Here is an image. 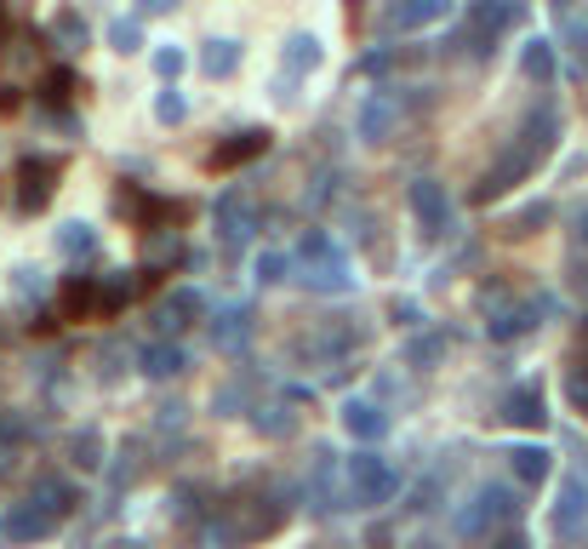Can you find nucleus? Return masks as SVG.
<instances>
[{
  "instance_id": "obj_28",
  "label": "nucleus",
  "mask_w": 588,
  "mask_h": 549,
  "mask_svg": "<svg viewBox=\"0 0 588 549\" xmlns=\"http://www.w3.org/2000/svg\"><path fill=\"white\" fill-rule=\"evenodd\" d=\"M200 69H207L212 81L235 74V69H240V40H207V52H200Z\"/></svg>"
},
{
  "instance_id": "obj_4",
  "label": "nucleus",
  "mask_w": 588,
  "mask_h": 549,
  "mask_svg": "<svg viewBox=\"0 0 588 549\" xmlns=\"http://www.w3.org/2000/svg\"><path fill=\"white\" fill-rule=\"evenodd\" d=\"M395 492H400V476L389 469V458L354 453V458L343 464V504H354V510H377V504H389Z\"/></svg>"
},
{
  "instance_id": "obj_16",
  "label": "nucleus",
  "mask_w": 588,
  "mask_h": 549,
  "mask_svg": "<svg viewBox=\"0 0 588 549\" xmlns=\"http://www.w3.org/2000/svg\"><path fill=\"white\" fill-rule=\"evenodd\" d=\"M246 343H251V309L246 304H223L212 315V349L217 355H240Z\"/></svg>"
},
{
  "instance_id": "obj_32",
  "label": "nucleus",
  "mask_w": 588,
  "mask_h": 549,
  "mask_svg": "<svg viewBox=\"0 0 588 549\" xmlns=\"http://www.w3.org/2000/svg\"><path fill=\"white\" fill-rule=\"evenodd\" d=\"M63 315H69V320L97 315V281H86V274H81V281H69V287H63Z\"/></svg>"
},
{
  "instance_id": "obj_31",
  "label": "nucleus",
  "mask_w": 588,
  "mask_h": 549,
  "mask_svg": "<svg viewBox=\"0 0 588 549\" xmlns=\"http://www.w3.org/2000/svg\"><path fill=\"white\" fill-rule=\"evenodd\" d=\"M138 476H143V446H138V441H126L120 453H115L109 487H115V492H126V487H138Z\"/></svg>"
},
{
  "instance_id": "obj_21",
  "label": "nucleus",
  "mask_w": 588,
  "mask_h": 549,
  "mask_svg": "<svg viewBox=\"0 0 588 549\" xmlns=\"http://www.w3.org/2000/svg\"><path fill=\"white\" fill-rule=\"evenodd\" d=\"M583 521H588V481L583 476H572L566 487H560V504H554V533H577L583 527Z\"/></svg>"
},
{
  "instance_id": "obj_20",
  "label": "nucleus",
  "mask_w": 588,
  "mask_h": 549,
  "mask_svg": "<svg viewBox=\"0 0 588 549\" xmlns=\"http://www.w3.org/2000/svg\"><path fill=\"white\" fill-rule=\"evenodd\" d=\"M343 430L354 435V441H383L389 435V412H383L377 401H343Z\"/></svg>"
},
{
  "instance_id": "obj_34",
  "label": "nucleus",
  "mask_w": 588,
  "mask_h": 549,
  "mask_svg": "<svg viewBox=\"0 0 588 549\" xmlns=\"http://www.w3.org/2000/svg\"><path fill=\"white\" fill-rule=\"evenodd\" d=\"M58 246L69 258H92L97 253V235H92V223H63L58 230Z\"/></svg>"
},
{
  "instance_id": "obj_29",
  "label": "nucleus",
  "mask_w": 588,
  "mask_h": 549,
  "mask_svg": "<svg viewBox=\"0 0 588 549\" xmlns=\"http://www.w3.org/2000/svg\"><path fill=\"white\" fill-rule=\"evenodd\" d=\"M132 292H138V281H126V274H104V281H97V315H120L126 304H132Z\"/></svg>"
},
{
  "instance_id": "obj_41",
  "label": "nucleus",
  "mask_w": 588,
  "mask_h": 549,
  "mask_svg": "<svg viewBox=\"0 0 588 549\" xmlns=\"http://www.w3.org/2000/svg\"><path fill=\"white\" fill-rule=\"evenodd\" d=\"M286 269H292L286 253H263V258H258V281H263V287H280V281H286Z\"/></svg>"
},
{
  "instance_id": "obj_43",
  "label": "nucleus",
  "mask_w": 588,
  "mask_h": 549,
  "mask_svg": "<svg viewBox=\"0 0 588 549\" xmlns=\"http://www.w3.org/2000/svg\"><path fill=\"white\" fill-rule=\"evenodd\" d=\"M184 423H189V407H184V401H172V407H161V412H155V430H161V435L184 430Z\"/></svg>"
},
{
  "instance_id": "obj_22",
  "label": "nucleus",
  "mask_w": 588,
  "mask_h": 549,
  "mask_svg": "<svg viewBox=\"0 0 588 549\" xmlns=\"http://www.w3.org/2000/svg\"><path fill=\"white\" fill-rule=\"evenodd\" d=\"M508 469H515L520 487H543L554 476V453L549 446H515V453H508Z\"/></svg>"
},
{
  "instance_id": "obj_26",
  "label": "nucleus",
  "mask_w": 588,
  "mask_h": 549,
  "mask_svg": "<svg viewBox=\"0 0 588 549\" xmlns=\"http://www.w3.org/2000/svg\"><path fill=\"white\" fill-rule=\"evenodd\" d=\"M520 69H526V81H537V86H554V74H560V63H554V40H526V52H520Z\"/></svg>"
},
{
  "instance_id": "obj_6",
  "label": "nucleus",
  "mask_w": 588,
  "mask_h": 549,
  "mask_svg": "<svg viewBox=\"0 0 588 549\" xmlns=\"http://www.w3.org/2000/svg\"><path fill=\"white\" fill-rule=\"evenodd\" d=\"M480 309H485V338L492 343H515L537 327V304L515 297L508 287H480Z\"/></svg>"
},
{
  "instance_id": "obj_7",
  "label": "nucleus",
  "mask_w": 588,
  "mask_h": 549,
  "mask_svg": "<svg viewBox=\"0 0 588 549\" xmlns=\"http://www.w3.org/2000/svg\"><path fill=\"white\" fill-rule=\"evenodd\" d=\"M400 115H405V97H400V86L366 92L361 115H354V132H361L366 143H389V138H395V127H400Z\"/></svg>"
},
{
  "instance_id": "obj_35",
  "label": "nucleus",
  "mask_w": 588,
  "mask_h": 549,
  "mask_svg": "<svg viewBox=\"0 0 588 549\" xmlns=\"http://www.w3.org/2000/svg\"><path fill=\"white\" fill-rule=\"evenodd\" d=\"M52 40H63V52H81V46H86V23L74 12H58L52 17Z\"/></svg>"
},
{
  "instance_id": "obj_50",
  "label": "nucleus",
  "mask_w": 588,
  "mask_h": 549,
  "mask_svg": "<svg viewBox=\"0 0 588 549\" xmlns=\"http://www.w3.org/2000/svg\"><path fill=\"white\" fill-rule=\"evenodd\" d=\"M115 549H143V544H115Z\"/></svg>"
},
{
  "instance_id": "obj_24",
  "label": "nucleus",
  "mask_w": 588,
  "mask_h": 549,
  "mask_svg": "<svg viewBox=\"0 0 588 549\" xmlns=\"http://www.w3.org/2000/svg\"><path fill=\"white\" fill-rule=\"evenodd\" d=\"M320 58H326V46H320L315 35H292V40H286V86L303 81V74H315Z\"/></svg>"
},
{
  "instance_id": "obj_30",
  "label": "nucleus",
  "mask_w": 588,
  "mask_h": 549,
  "mask_svg": "<svg viewBox=\"0 0 588 549\" xmlns=\"http://www.w3.org/2000/svg\"><path fill=\"white\" fill-rule=\"evenodd\" d=\"M69 464H81V469H104V435H97L92 423L69 435Z\"/></svg>"
},
{
  "instance_id": "obj_14",
  "label": "nucleus",
  "mask_w": 588,
  "mask_h": 549,
  "mask_svg": "<svg viewBox=\"0 0 588 549\" xmlns=\"http://www.w3.org/2000/svg\"><path fill=\"white\" fill-rule=\"evenodd\" d=\"M52 533H58V521H52V515H40V510L30 504V498L0 515V544H40V538H52Z\"/></svg>"
},
{
  "instance_id": "obj_15",
  "label": "nucleus",
  "mask_w": 588,
  "mask_h": 549,
  "mask_svg": "<svg viewBox=\"0 0 588 549\" xmlns=\"http://www.w3.org/2000/svg\"><path fill=\"white\" fill-rule=\"evenodd\" d=\"M303 498H309L315 515H331L343 504V487H338V464H331L326 446H315V464H309V487H303Z\"/></svg>"
},
{
  "instance_id": "obj_38",
  "label": "nucleus",
  "mask_w": 588,
  "mask_h": 549,
  "mask_svg": "<svg viewBox=\"0 0 588 549\" xmlns=\"http://www.w3.org/2000/svg\"><path fill=\"white\" fill-rule=\"evenodd\" d=\"M109 46H115V52H138V46H143V30H138L132 17H115V23H109Z\"/></svg>"
},
{
  "instance_id": "obj_27",
  "label": "nucleus",
  "mask_w": 588,
  "mask_h": 549,
  "mask_svg": "<svg viewBox=\"0 0 588 549\" xmlns=\"http://www.w3.org/2000/svg\"><path fill=\"white\" fill-rule=\"evenodd\" d=\"M23 446H30V430H23L17 418H0V481L23 464Z\"/></svg>"
},
{
  "instance_id": "obj_44",
  "label": "nucleus",
  "mask_w": 588,
  "mask_h": 549,
  "mask_svg": "<svg viewBox=\"0 0 588 549\" xmlns=\"http://www.w3.org/2000/svg\"><path fill=\"white\" fill-rule=\"evenodd\" d=\"M69 92H74V74H69V69H52V74H46V97H52V104H63Z\"/></svg>"
},
{
  "instance_id": "obj_11",
  "label": "nucleus",
  "mask_w": 588,
  "mask_h": 549,
  "mask_svg": "<svg viewBox=\"0 0 588 549\" xmlns=\"http://www.w3.org/2000/svg\"><path fill=\"white\" fill-rule=\"evenodd\" d=\"M195 320H207V297H200L195 287H177V292H166L161 304H155V327H161V338L189 332Z\"/></svg>"
},
{
  "instance_id": "obj_36",
  "label": "nucleus",
  "mask_w": 588,
  "mask_h": 549,
  "mask_svg": "<svg viewBox=\"0 0 588 549\" xmlns=\"http://www.w3.org/2000/svg\"><path fill=\"white\" fill-rule=\"evenodd\" d=\"M440 355H446V338H440V332H428V338H412V343H405V361H412V366H434Z\"/></svg>"
},
{
  "instance_id": "obj_33",
  "label": "nucleus",
  "mask_w": 588,
  "mask_h": 549,
  "mask_svg": "<svg viewBox=\"0 0 588 549\" xmlns=\"http://www.w3.org/2000/svg\"><path fill=\"white\" fill-rule=\"evenodd\" d=\"M212 504H207V487H195V481H184V487H177L172 492V515L177 521H200V515H207Z\"/></svg>"
},
{
  "instance_id": "obj_12",
  "label": "nucleus",
  "mask_w": 588,
  "mask_h": 549,
  "mask_svg": "<svg viewBox=\"0 0 588 549\" xmlns=\"http://www.w3.org/2000/svg\"><path fill=\"white\" fill-rule=\"evenodd\" d=\"M269 127H246V132H228L212 155H207V166L212 172H235V166H246V161H258V155H269Z\"/></svg>"
},
{
  "instance_id": "obj_17",
  "label": "nucleus",
  "mask_w": 588,
  "mask_h": 549,
  "mask_svg": "<svg viewBox=\"0 0 588 549\" xmlns=\"http://www.w3.org/2000/svg\"><path fill=\"white\" fill-rule=\"evenodd\" d=\"M30 504H35L40 515H52L58 527H63V521H69L74 510H81V492H74L69 481H58V476H40V481H35V492H30Z\"/></svg>"
},
{
  "instance_id": "obj_10",
  "label": "nucleus",
  "mask_w": 588,
  "mask_h": 549,
  "mask_svg": "<svg viewBox=\"0 0 588 549\" xmlns=\"http://www.w3.org/2000/svg\"><path fill=\"white\" fill-rule=\"evenodd\" d=\"M58 161L52 155H30V161H17V207L23 212H40L46 201H52V189H58Z\"/></svg>"
},
{
  "instance_id": "obj_51",
  "label": "nucleus",
  "mask_w": 588,
  "mask_h": 549,
  "mask_svg": "<svg viewBox=\"0 0 588 549\" xmlns=\"http://www.w3.org/2000/svg\"><path fill=\"white\" fill-rule=\"evenodd\" d=\"M583 549H588V544H583Z\"/></svg>"
},
{
  "instance_id": "obj_3",
  "label": "nucleus",
  "mask_w": 588,
  "mask_h": 549,
  "mask_svg": "<svg viewBox=\"0 0 588 549\" xmlns=\"http://www.w3.org/2000/svg\"><path fill=\"white\" fill-rule=\"evenodd\" d=\"M309 292H320V297H343V292H354V269H349V258L331 246V235H320V230H309L303 235V274H297Z\"/></svg>"
},
{
  "instance_id": "obj_2",
  "label": "nucleus",
  "mask_w": 588,
  "mask_h": 549,
  "mask_svg": "<svg viewBox=\"0 0 588 549\" xmlns=\"http://www.w3.org/2000/svg\"><path fill=\"white\" fill-rule=\"evenodd\" d=\"M520 17H526V0H474L463 30H457V46H463L469 58H485Z\"/></svg>"
},
{
  "instance_id": "obj_39",
  "label": "nucleus",
  "mask_w": 588,
  "mask_h": 549,
  "mask_svg": "<svg viewBox=\"0 0 588 549\" xmlns=\"http://www.w3.org/2000/svg\"><path fill=\"white\" fill-rule=\"evenodd\" d=\"M566 401H572L577 412H588V361H577V366L566 372Z\"/></svg>"
},
{
  "instance_id": "obj_47",
  "label": "nucleus",
  "mask_w": 588,
  "mask_h": 549,
  "mask_svg": "<svg viewBox=\"0 0 588 549\" xmlns=\"http://www.w3.org/2000/svg\"><path fill=\"white\" fill-rule=\"evenodd\" d=\"M0 109H17V86H7V81H0Z\"/></svg>"
},
{
  "instance_id": "obj_45",
  "label": "nucleus",
  "mask_w": 588,
  "mask_h": 549,
  "mask_svg": "<svg viewBox=\"0 0 588 549\" xmlns=\"http://www.w3.org/2000/svg\"><path fill=\"white\" fill-rule=\"evenodd\" d=\"M155 69L166 74V81H177V74H184V52H177V46H166V52H155Z\"/></svg>"
},
{
  "instance_id": "obj_8",
  "label": "nucleus",
  "mask_w": 588,
  "mask_h": 549,
  "mask_svg": "<svg viewBox=\"0 0 588 549\" xmlns=\"http://www.w3.org/2000/svg\"><path fill=\"white\" fill-rule=\"evenodd\" d=\"M212 223H217L223 253H240V246L251 241V230H258V212H251V201H246L240 189H223L217 207H212Z\"/></svg>"
},
{
  "instance_id": "obj_40",
  "label": "nucleus",
  "mask_w": 588,
  "mask_h": 549,
  "mask_svg": "<svg viewBox=\"0 0 588 549\" xmlns=\"http://www.w3.org/2000/svg\"><path fill=\"white\" fill-rule=\"evenodd\" d=\"M537 223H549V207H543V201H537V207H526V212H515V218H508V230H503V235H531Z\"/></svg>"
},
{
  "instance_id": "obj_25",
  "label": "nucleus",
  "mask_w": 588,
  "mask_h": 549,
  "mask_svg": "<svg viewBox=\"0 0 588 549\" xmlns=\"http://www.w3.org/2000/svg\"><path fill=\"white\" fill-rule=\"evenodd\" d=\"M184 253V241H177V230H149V241H143V281H155V274Z\"/></svg>"
},
{
  "instance_id": "obj_18",
  "label": "nucleus",
  "mask_w": 588,
  "mask_h": 549,
  "mask_svg": "<svg viewBox=\"0 0 588 549\" xmlns=\"http://www.w3.org/2000/svg\"><path fill=\"white\" fill-rule=\"evenodd\" d=\"M138 366H143V378L166 384V378H184V372H189V355H184V349H177L172 338H155V343H149L143 355H138Z\"/></svg>"
},
{
  "instance_id": "obj_42",
  "label": "nucleus",
  "mask_w": 588,
  "mask_h": 549,
  "mask_svg": "<svg viewBox=\"0 0 588 549\" xmlns=\"http://www.w3.org/2000/svg\"><path fill=\"white\" fill-rule=\"evenodd\" d=\"M212 407H217V412H240V407H246V384H223V389L212 395ZM246 412H251V407H246Z\"/></svg>"
},
{
  "instance_id": "obj_13",
  "label": "nucleus",
  "mask_w": 588,
  "mask_h": 549,
  "mask_svg": "<svg viewBox=\"0 0 588 549\" xmlns=\"http://www.w3.org/2000/svg\"><path fill=\"white\" fill-rule=\"evenodd\" d=\"M451 12V0H389L383 12V35H412V30H428Z\"/></svg>"
},
{
  "instance_id": "obj_46",
  "label": "nucleus",
  "mask_w": 588,
  "mask_h": 549,
  "mask_svg": "<svg viewBox=\"0 0 588 549\" xmlns=\"http://www.w3.org/2000/svg\"><path fill=\"white\" fill-rule=\"evenodd\" d=\"M492 549H531L520 533H503V538H492Z\"/></svg>"
},
{
  "instance_id": "obj_48",
  "label": "nucleus",
  "mask_w": 588,
  "mask_h": 549,
  "mask_svg": "<svg viewBox=\"0 0 588 549\" xmlns=\"http://www.w3.org/2000/svg\"><path fill=\"white\" fill-rule=\"evenodd\" d=\"M177 0H143V12H172Z\"/></svg>"
},
{
  "instance_id": "obj_5",
  "label": "nucleus",
  "mask_w": 588,
  "mask_h": 549,
  "mask_svg": "<svg viewBox=\"0 0 588 549\" xmlns=\"http://www.w3.org/2000/svg\"><path fill=\"white\" fill-rule=\"evenodd\" d=\"M515 515H520L515 492L485 481V487H480V492L469 498V504L451 515V533H457V538H492V533H497V527H508V521H515Z\"/></svg>"
},
{
  "instance_id": "obj_49",
  "label": "nucleus",
  "mask_w": 588,
  "mask_h": 549,
  "mask_svg": "<svg viewBox=\"0 0 588 549\" xmlns=\"http://www.w3.org/2000/svg\"><path fill=\"white\" fill-rule=\"evenodd\" d=\"M577 241H583V246H588V212H583V218H577Z\"/></svg>"
},
{
  "instance_id": "obj_9",
  "label": "nucleus",
  "mask_w": 588,
  "mask_h": 549,
  "mask_svg": "<svg viewBox=\"0 0 588 549\" xmlns=\"http://www.w3.org/2000/svg\"><path fill=\"white\" fill-rule=\"evenodd\" d=\"M405 201H412V218H418L423 235H451V195L440 178H418L405 189Z\"/></svg>"
},
{
  "instance_id": "obj_1",
  "label": "nucleus",
  "mask_w": 588,
  "mask_h": 549,
  "mask_svg": "<svg viewBox=\"0 0 588 549\" xmlns=\"http://www.w3.org/2000/svg\"><path fill=\"white\" fill-rule=\"evenodd\" d=\"M554 138H560V115L554 109H537V115H526V127L508 138V149L480 172V184H474V201H497V195H508L515 184H526L537 166L549 161V149H554Z\"/></svg>"
},
{
  "instance_id": "obj_23",
  "label": "nucleus",
  "mask_w": 588,
  "mask_h": 549,
  "mask_svg": "<svg viewBox=\"0 0 588 549\" xmlns=\"http://www.w3.org/2000/svg\"><path fill=\"white\" fill-rule=\"evenodd\" d=\"M251 430L269 435V441L297 435V412H292V401H258V407H251Z\"/></svg>"
},
{
  "instance_id": "obj_19",
  "label": "nucleus",
  "mask_w": 588,
  "mask_h": 549,
  "mask_svg": "<svg viewBox=\"0 0 588 549\" xmlns=\"http://www.w3.org/2000/svg\"><path fill=\"white\" fill-rule=\"evenodd\" d=\"M503 418L508 423H515V430H543V389H537V384H515V389H508L503 395Z\"/></svg>"
},
{
  "instance_id": "obj_37",
  "label": "nucleus",
  "mask_w": 588,
  "mask_h": 549,
  "mask_svg": "<svg viewBox=\"0 0 588 549\" xmlns=\"http://www.w3.org/2000/svg\"><path fill=\"white\" fill-rule=\"evenodd\" d=\"M189 115V97L177 92V86H166L161 97H155V120H166V127H177V120Z\"/></svg>"
}]
</instances>
